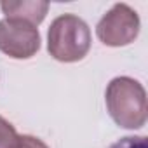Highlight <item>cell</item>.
<instances>
[{"mask_svg": "<svg viewBox=\"0 0 148 148\" xmlns=\"http://www.w3.org/2000/svg\"><path fill=\"white\" fill-rule=\"evenodd\" d=\"M106 110L112 120L122 129H141L146 124V91L132 77H115L106 86Z\"/></svg>", "mask_w": 148, "mask_h": 148, "instance_id": "cell-1", "label": "cell"}, {"mask_svg": "<svg viewBox=\"0 0 148 148\" xmlns=\"http://www.w3.org/2000/svg\"><path fill=\"white\" fill-rule=\"evenodd\" d=\"M91 30L89 25L77 14L58 16L47 32V51L61 63L82 61L91 51Z\"/></svg>", "mask_w": 148, "mask_h": 148, "instance_id": "cell-2", "label": "cell"}, {"mask_svg": "<svg viewBox=\"0 0 148 148\" xmlns=\"http://www.w3.org/2000/svg\"><path fill=\"white\" fill-rule=\"evenodd\" d=\"M139 28L141 21L138 12L127 4H115L98 21L96 35L108 47H124L138 38Z\"/></svg>", "mask_w": 148, "mask_h": 148, "instance_id": "cell-3", "label": "cell"}, {"mask_svg": "<svg viewBox=\"0 0 148 148\" xmlns=\"http://www.w3.org/2000/svg\"><path fill=\"white\" fill-rule=\"evenodd\" d=\"M40 49L38 28L21 19H0V52L12 59H30Z\"/></svg>", "mask_w": 148, "mask_h": 148, "instance_id": "cell-4", "label": "cell"}, {"mask_svg": "<svg viewBox=\"0 0 148 148\" xmlns=\"http://www.w3.org/2000/svg\"><path fill=\"white\" fill-rule=\"evenodd\" d=\"M0 9L9 19H21L33 26H38L45 19L49 4L42 2V0H19V2L7 0V2L0 4Z\"/></svg>", "mask_w": 148, "mask_h": 148, "instance_id": "cell-5", "label": "cell"}, {"mask_svg": "<svg viewBox=\"0 0 148 148\" xmlns=\"http://www.w3.org/2000/svg\"><path fill=\"white\" fill-rule=\"evenodd\" d=\"M18 138L19 134L16 132L14 125L0 115V148H14Z\"/></svg>", "mask_w": 148, "mask_h": 148, "instance_id": "cell-6", "label": "cell"}, {"mask_svg": "<svg viewBox=\"0 0 148 148\" xmlns=\"http://www.w3.org/2000/svg\"><path fill=\"white\" fill-rule=\"evenodd\" d=\"M108 148H148V138L146 136H125L119 139L117 143L110 145Z\"/></svg>", "mask_w": 148, "mask_h": 148, "instance_id": "cell-7", "label": "cell"}, {"mask_svg": "<svg viewBox=\"0 0 148 148\" xmlns=\"http://www.w3.org/2000/svg\"><path fill=\"white\" fill-rule=\"evenodd\" d=\"M14 148H49L47 143H44L40 138L32 136V134H19L18 143Z\"/></svg>", "mask_w": 148, "mask_h": 148, "instance_id": "cell-8", "label": "cell"}]
</instances>
